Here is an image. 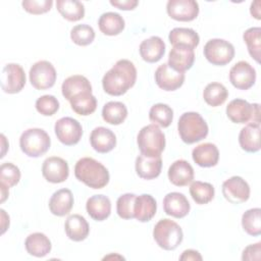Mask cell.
Wrapping results in <instances>:
<instances>
[{
    "instance_id": "74e56055",
    "label": "cell",
    "mask_w": 261,
    "mask_h": 261,
    "mask_svg": "<svg viewBox=\"0 0 261 261\" xmlns=\"http://www.w3.org/2000/svg\"><path fill=\"white\" fill-rule=\"evenodd\" d=\"M149 119L156 125L168 127L173 119V110L167 104H154L149 111Z\"/></svg>"
},
{
    "instance_id": "603a6c76",
    "label": "cell",
    "mask_w": 261,
    "mask_h": 261,
    "mask_svg": "<svg viewBox=\"0 0 261 261\" xmlns=\"http://www.w3.org/2000/svg\"><path fill=\"white\" fill-rule=\"evenodd\" d=\"M260 122H249L244 126L239 135L241 148L249 153L260 150Z\"/></svg>"
},
{
    "instance_id": "1f68e13d",
    "label": "cell",
    "mask_w": 261,
    "mask_h": 261,
    "mask_svg": "<svg viewBox=\"0 0 261 261\" xmlns=\"http://www.w3.org/2000/svg\"><path fill=\"white\" fill-rule=\"evenodd\" d=\"M98 25L104 35L116 36L123 31L125 22L119 13L109 11L100 15Z\"/></svg>"
},
{
    "instance_id": "681fc988",
    "label": "cell",
    "mask_w": 261,
    "mask_h": 261,
    "mask_svg": "<svg viewBox=\"0 0 261 261\" xmlns=\"http://www.w3.org/2000/svg\"><path fill=\"white\" fill-rule=\"evenodd\" d=\"M259 5H260V1L257 0L255 2H252L251 4V8H250V12L251 14L256 18V19H260V8H259Z\"/></svg>"
},
{
    "instance_id": "9c48e42d",
    "label": "cell",
    "mask_w": 261,
    "mask_h": 261,
    "mask_svg": "<svg viewBox=\"0 0 261 261\" xmlns=\"http://www.w3.org/2000/svg\"><path fill=\"white\" fill-rule=\"evenodd\" d=\"M29 75L31 85L36 90H47L54 86L57 73L51 62L40 60L32 65Z\"/></svg>"
},
{
    "instance_id": "44dd1931",
    "label": "cell",
    "mask_w": 261,
    "mask_h": 261,
    "mask_svg": "<svg viewBox=\"0 0 261 261\" xmlns=\"http://www.w3.org/2000/svg\"><path fill=\"white\" fill-rule=\"evenodd\" d=\"M135 168L137 174L144 179H153L159 176L162 168L161 156L150 157L146 155H139L136 159Z\"/></svg>"
},
{
    "instance_id": "d6986e66",
    "label": "cell",
    "mask_w": 261,
    "mask_h": 261,
    "mask_svg": "<svg viewBox=\"0 0 261 261\" xmlns=\"http://www.w3.org/2000/svg\"><path fill=\"white\" fill-rule=\"evenodd\" d=\"M92 148L98 153H108L116 146V137L114 133L104 126L95 127L90 135Z\"/></svg>"
},
{
    "instance_id": "8d00e7d4",
    "label": "cell",
    "mask_w": 261,
    "mask_h": 261,
    "mask_svg": "<svg viewBox=\"0 0 261 261\" xmlns=\"http://www.w3.org/2000/svg\"><path fill=\"white\" fill-rule=\"evenodd\" d=\"M190 194L192 199L199 205L208 204L214 198V187L209 182L200 180L192 181L190 186Z\"/></svg>"
},
{
    "instance_id": "ee69618b",
    "label": "cell",
    "mask_w": 261,
    "mask_h": 261,
    "mask_svg": "<svg viewBox=\"0 0 261 261\" xmlns=\"http://www.w3.org/2000/svg\"><path fill=\"white\" fill-rule=\"evenodd\" d=\"M37 111L44 116H51L59 109V102L53 95H43L36 101Z\"/></svg>"
},
{
    "instance_id": "8fae6325",
    "label": "cell",
    "mask_w": 261,
    "mask_h": 261,
    "mask_svg": "<svg viewBox=\"0 0 261 261\" xmlns=\"http://www.w3.org/2000/svg\"><path fill=\"white\" fill-rule=\"evenodd\" d=\"M25 85V73L17 63L6 64L1 73V88L7 94L20 92Z\"/></svg>"
},
{
    "instance_id": "2e32d148",
    "label": "cell",
    "mask_w": 261,
    "mask_h": 261,
    "mask_svg": "<svg viewBox=\"0 0 261 261\" xmlns=\"http://www.w3.org/2000/svg\"><path fill=\"white\" fill-rule=\"evenodd\" d=\"M154 77L160 89L170 92L175 91L182 86L185 82V72H178L172 69L167 63H163L157 67Z\"/></svg>"
},
{
    "instance_id": "60d3db41",
    "label": "cell",
    "mask_w": 261,
    "mask_h": 261,
    "mask_svg": "<svg viewBox=\"0 0 261 261\" xmlns=\"http://www.w3.org/2000/svg\"><path fill=\"white\" fill-rule=\"evenodd\" d=\"M70 39L79 46H88L95 39V31L89 24H76L70 31Z\"/></svg>"
},
{
    "instance_id": "f6af8a7d",
    "label": "cell",
    "mask_w": 261,
    "mask_h": 261,
    "mask_svg": "<svg viewBox=\"0 0 261 261\" xmlns=\"http://www.w3.org/2000/svg\"><path fill=\"white\" fill-rule=\"evenodd\" d=\"M23 9L31 14H43L48 12L53 5L52 0H23L21 2Z\"/></svg>"
},
{
    "instance_id": "ac0fdd59",
    "label": "cell",
    "mask_w": 261,
    "mask_h": 261,
    "mask_svg": "<svg viewBox=\"0 0 261 261\" xmlns=\"http://www.w3.org/2000/svg\"><path fill=\"white\" fill-rule=\"evenodd\" d=\"M195 61L194 50L186 46H173L168 54V65L178 71L185 72L190 69Z\"/></svg>"
},
{
    "instance_id": "bcb514c9",
    "label": "cell",
    "mask_w": 261,
    "mask_h": 261,
    "mask_svg": "<svg viewBox=\"0 0 261 261\" xmlns=\"http://www.w3.org/2000/svg\"><path fill=\"white\" fill-rule=\"evenodd\" d=\"M261 253V243L258 242L256 244L249 245L243 251L242 260H260Z\"/></svg>"
},
{
    "instance_id": "5b68a950",
    "label": "cell",
    "mask_w": 261,
    "mask_h": 261,
    "mask_svg": "<svg viewBox=\"0 0 261 261\" xmlns=\"http://www.w3.org/2000/svg\"><path fill=\"white\" fill-rule=\"evenodd\" d=\"M137 144L141 154L157 157L165 148V136L160 127L154 123L141 128L137 136Z\"/></svg>"
},
{
    "instance_id": "484cf974",
    "label": "cell",
    "mask_w": 261,
    "mask_h": 261,
    "mask_svg": "<svg viewBox=\"0 0 261 261\" xmlns=\"http://www.w3.org/2000/svg\"><path fill=\"white\" fill-rule=\"evenodd\" d=\"M73 202L71 191L68 189H60L54 192L49 200L50 212L56 216H64L72 209Z\"/></svg>"
},
{
    "instance_id": "e575fe53",
    "label": "cell",
    "mask_w": 261,
    "mask_h": 261,
    "mask_svg": "<svg viewBox=\"0 0 261 261\" xmlns=\"http://www.w3.org/2000/svg\"><path fill=\"white\" fill-rule=\"evenodd\" d=\"M71 109L79 115L87 116L95 112L97 108V99L92 93H83L73 97L70 101Z\"/></svg>"
},
{
    "instance_id": "30bf717a",
    "label": "cell",
    "mask_w": 261,
    "mask_h": 261,
    "mask_svg": "<svg viewBox=\"0 0 261 261\" xmlns=\"http://www.w3.org/2000/svg\"><path fill=\"white\" fill-rule=\"evenodd\" d=\"M54 130L57 139L65 146L76 145L83 136L81 123L72 117H62L55 122Z\"/></svg>"
},
{
    "instance_id": "d4e9b609",
    "label": "cell",
    "mask_w": 261,
    "mask_h": 261,
    "mask_svg": "<svg viewBox=\"0 0 261 261\" xmlns=\"http://www.w3.org/2000/svg\"><path fill=\"white\" fill-rule=\"evenodd\" d=\"M64 229L67 238L73 242H82L86 240L90 232L88 221L80 214L69 215L65 220Z\"/></svg>"
},
{
    "instance_id": "ba28073f",
    "label": "cell",
    "mask_w": 261,
    "mask_h": 261,
    "mask_svg": "<svg viewBox=\"0 0 261 261\" xmlns=\"http://www.w3.org/2000/svg\"><path fill=\"white\" fill-rule=\"evenodd\" d=\"M204 56L213 65H225L234 57V47L223 39H211L204 46Z\"/></svg>"
},
{
    "instance_id": "ffe728a7",
    "label": "cell",
    "mask_w": 261,
    "mask_h": 261,
    "mask_svg": "<svg viewBox=\"0 0 261 261\" xmlns=\"http://www.w3.org/2000/svg\"><path fill=\"white\" fill-rule=\"evenodd\" d=\"M168 178L176 187H185L194 179V168L184 159L174 161L168 168Z\"/></svg>"
},
{
    "instance_id": "836d02e7",
    "label": "cell",
    "mask_w": 261,
    "mask_h": 261,
    "mask_svg": "<svg viewBox=\"0 0 261 261\" xmlns=\"http://www.w3.org/2000/svg\"><path fill=\"white\" fill-rule=\"evenodd\" d=\"M56 7L63 18L77 21L85 16V6L77 0H57Z\"/></svg>"
},
{
    "instance_id": "b9f144b4",
    "label": "cell",
    "mask_w": 261,
    "mask_h": 261,
    "mask_svg": "<svg viewBox=\"0 0 261 261\" xmlns=\"http://www.w3.org/2000/svg\"><path fill=\"white\" fill-rule=\"evenodd\" d=\"M20 179L19 168L10 162L2 163L0 166V185L6 188H12L18 184Z\"/></svg>"
},
{
    "instance_id": "4fadbf2b",
    "label": "cell",
    "mask_w": 261,
    "mask_h": 261,
    "mask_svg": "<svg viewBox=\"0 0 261 261\" xmlns=\"http://www.w3.org/2000/svg\"><path fill=\"white\" fill-rule=\"evenodd\" d=\"M229 82L239 90H248L256 82V70L249 62L241 60L230 68Z\"/></svg>"
},
{
    "instance_id": "7c38bea8",
    "label": "cell",
    "mask_w": 261,
    "mask_h": 261,
    "mask_svg": "<svg viewBox=\"0 0 261 261\" xmlns=\"http://www.w3.org/2000/svg\"><path fill=\"white\" fill-rule=\"evenodd\" d=\"M222 195L231 204H241L250 198V187L241 176L234 175L223 181Z\"/></svg>"
},
{
    "instance_id": "e0dca14e",
    "label": "cell",
    "mask_w": 261,
    "mask_h": 261,
    "mask_svg": "<svg viewBox=\"0 0 261 261\" xmlns=\"http://www.w3.org/2000/svg\"><path fill=\"white\" fill-rule=\"evenodd\" d=\"M164 212L175 218H182L190 212L191 205L187 197L178 192L168 193L163 199Z\"/></svg>"
},
{
    "instance_id": "4dcf8cb0",
    "label": "cell",
    "mask_w": 261,
    "mask_h": 261,
    "mask_svg": "<svg viewBox=\"0 0 261 261\" xmlns=\"http://www.w3.org/2000/svg\"><path fill=\"white\" fill-rule=\"evenodd\" d=\"M169 42L172 46H186L195 49L200 43V37L196 31L190 28H174L169 32Z\"/></svg>"
},
{
    "instance_id": "d6a6232c",
    "label": "cell",
    "mask_w": 261,
    "mask_h": 261,
    "mask_svg": "<svg viewBox=\"0 0 261 261\" xmlns=\"http://www.w3.org/2000/svg\"><path fill=\"white\" fill-rule=\"evenodd\" d=\"M127 116V108L122 102L110 101L102 108V117L109 124H121Z\"/></svg>"
},
{
    "instance_id": "7a4b0ae2",
    "label": "cell",
    "mask_w": 261,
    "mask_h": 261,
    "mask_svg": "<svg viewBox=\"0 0 261 261\" xmlns=\"http://www.w3.org/2000/svg\"><path fill=\"white\" fill-rule=\"evenodd\" d=\"M75 177L92 189H102L109 182L108 169L91 157L81 158L74 166Z\"/></svg>"
},
{
    "instance_id": "7402d4cb",
    "label": "cell",
    "mask_w": 261,
    "mask_h": 261,
    "mask_svg": "<svg viewBox=\"0 0 261 261\" xmlns=\"http://www.w3.org/2000/svg\"><path fill=\"white\" fill-rule=\"evenodd\" d=\"M139 52L143 60L146 62H157L165 53V43L160 37L152 36L140 44Z\"/></svg>"
},
{
    "instance_id": "f546056e",
    "label": "cell",
    "mask_w": 261,
    "mask_h": 261,
    "mask_svg": "<svg viewBox=\"0 0 261 261\" xmlns=\"http://www.w3.org/2000/svg\"><path fill=\"white\" fill-rule=\"evenodd\" d=\"M24 247L30 255L41 258L50 253L52 245L49 238L43 232H34L27 237Z\"/></svg>"
},
{
    "instance_id": "9a60e30c",
    "label": "cell",
    "mask_w": 261,
    "mask_h": 261,
    "mask_svg": "<svg viewBox=\"0 0 261 261\" xmlns=\"http://www.w3.org/2000/svg\"><path fill=\"white\" fill-rule=\"evenodd\" d=\"M42 174L47 181L60 184L67 179L69 167L63 158L51 156L44 160L42 165Z\"/></svg>"
},
{
    "instance_id": "4316f807",
    "label": "cell",
    "mask_w": 261,
    "mask_h": 261,
    "mask_svg": "<svg viewBox=\"0 0 261 261\" xmlns=\"http://www.w3.org/2000/svg\"><path fill=\"white\" fill-rule=\"evenodd\" d=\"M61 92L63 97L70 101L73 97L83 93H92V86L86 76L74 74L63 81Z\"/></svg>"
},
{
    "instance_id": "f1b7e54d",
    "label": "cell",
    "mask_w": 261,
    "mask_h": 261,
    "mask_svg": "<svg viewBox=\"0 0 261 261\" xmlns=\"http://www.w3.org/2000/svg\"><path fill=\"white\" fill-rule=\"evenodd\" d=\"M157 204L153 196L149 194H142L137 196L135 201L134 215L140 222L150 221L156 214Z\"/></svg>"
},
{
    "instance_id": "6da1fadb",
    "label": "cell",
    "mask_w": 261,
    "mask_h": 261,
    "mask_svg": "<svg viewBox=\"0 0 261 261\" xmlns=\"http://www.w3.org/2000/svg\"><path fill=\"white\" fill-rule=\"evenodd\" d=\"M137 81V69L127 59L118 60L103 76L102 87L105 93L111 96L125 94Z\"/></svg>"
},
{
    "instance_id": "816d5d0a",
    "label": "cell",
    "mask_w": 261,
    "mask_h": 261,
    "mask_svg": "<svg viewBox=\"0 0 261 261\" xmlns=\"http://www.w3.org/2000/svg\"><path fill=\"white\" fill-rule=\"evenodd\" d=\"M0 188H1V203H3L8 197V188H6L3 185H0Z\"/></svg>"
},
{
    "instance_id": "277c9868",
    "label": "cell",
    "mask_w": 261,
    "mask_h": 261,
    "mask_svg": "<svg viewBox=\"0 0 261 261\" xmlns=\"http://www.w3.org/2000/svg\"><path fill=\"white\" fill-rule=\"evenodd\" d=\"M153 238L157 245L166 251L176 249L184 239L181 227L168 218L160 219L154 226Z\"/></svg>"
},
{
    "instance_id": "f35d334b",
    "label": "cell",
    "mask_w": 261,
    "mask_h": 261,
    "mask_svg": "<svg viewBox=\"0 0 261 261\" xmlns=\"http://www.w3.org/2000/svg\"><path fill=\"white\" fill-rule=\"evenodd\" d=\"M242 226L244 230L252 236L258 237L261 234V209L252 208L244 212L242 216Z\"/></svg>"
},
{
    "instance_id": "7dc6e473",
    "label": "cell",
    "mask_w": 261,
    "mask_h": 261,
    "mask_svg": "<svg viewBox=\"0 0 261 261\" xmlns=\"http://www.w3.org/2000/svg\"><path fill=\"white\" fill-rule=\"evenodd\" d=\"M110 4L121 10H133L139 2L137 0H110Z\"/></svg>"
},
{
    "instance_id": "8992f818",
    "label": "cell",
    "mask_w": 261,
    "mask_h": 261,
    "mask_svg": "<svg viewBox=\"0 0 261 261\" xmlns=\"http://www.w3.org/2000/svg\"><path fill=\"white\" fill-rule=\"evenodd\" d=\"M50 145V137L43 128H28L19 138V147L21 151L27 156L33 158L44 155L49 150Z\"/></svg>"
},
{
    "instance_id": "cb8c5ba5",
    "label": "cell",
    "mask_w": 261,
    "mask_h": 261,
    "mask_svg": "<svg viewBox=\"0 0 261 261\" xmlns=\"http://www.w3.org/2000/svg\"><path fill=\"white\" fill-rule=\"evenodd\" d=\"M192 157L197 165L201 167H212L218 163L219 151L215 144L203 143L193 149Z\"/></svg>"
},
{
    "instance_id": "c3c4849f",
    "label": "cell",
    "mask_w": 261,
    "mask_h": 261,
    "mask_svg": "<svg viewBox=\"0 0 261 261\" xmlns=\"http://www.w3.org/2000/svg\"><path fill=\"white\" fill-rule=\"evenodd\" d=\"M179 260H181V261H184V260H187V261H189V260H193V261L199 260V261H201L202 256L200 255V253L198 251L189 249V250H185L182 252V254L179 256Z\"/></svg>"
},
{
    "instance_id": "52a82bcc",
    "label": "cell",
    "mask_w": 261,
    "mask_h": 261,
    "mask_svg": "<svg viewBox=\"0 0 261 261\" xmlns=\"http://www.w3.org/2000/svg\"><path fill=\"white\" fill-rule=\"evenodd\" d=\"M226 115L234 123L260 122L259 104H250L244 99L231 100L226 106Z\"/></svg>"
},
{
    "instance_id": "ab89813d",
    "label": "cell",
    "mask_w": 261,
    "mask_h": 261,
    "mask_svg": "<svg viewBox=\"0 0 261 261\" xmlns=\"http://www.w3.org/2000/svg\"><path fill=\"white\" fill-rule=\"evenodd\" d=\"M243 39L247 44L249 54L257 61L260 62V49H261V29L259 27L248 29Z\"/></svg>"
},
{
    "instance_id": "3957f363",
    "label": "cell",
    "mask_w": 261,
    "mask_h": 261,
    "mask_svg": "<svg viewBox=\"0 0 261 261\" xmlns=\"http://www.w3.org/2000/svg\"><path fill=\"white\" fill-rule=\"evenodd\" d=\"M177 130L181 141L194 144L205 139L209 128L205 119L198 112H185L177 122Z\"/></svg>"
},
{
    "instance_id": "7bdbcfd3",
    "label": "cell",
    "mask_w": 261,
    "mask_h": 261,
    "mask_svg": "<svg viewBox=\"0 0 261 261\" xmlns=\"http://www.w3.org/2000/svg\"><path fill=\"white\" fill-rule=\"evenodd\" d=\"M137 195L132 193H126L121 195L116 201V212L118 216L122 219H133L135 218L134 215V208H135V201Z\"/></svg>"
},
{
    "instance_id": "5bb4252c",
    "label": "cell",
    "mask_w": 261,
    "mask_h": 261,
    "mask_svg": "<svg viewBox=\"0 0 261 261\" xmlns=\"http://www.w3.org/2000/svg\"><path fill=\"white\" fill-rule=\"evenodd\" d=\"M167 14L177 21H192L199 14V4L195 0H169Z\"/></svg>"
},
{
    "instance_id": "83f0119b",
    "label": "cell",
    "mask_w": 261,
    "mask_h": 261,
    "mask_svg": "<svg viewBox=\"0 0 261 261\" xmlns=\"http://www.w3.org/2000/svg\"><path fill=\"white\" fill-rule=\"evenodd\" d=\"M86 210L91 218L96 221L107 219L111 213V202L104 195H94L87 200Z\"/></svg>"
},
{
    "instance_id": "f907efd6",
    "label": "cell",
    "mask_w": 261,
    "mask_h": 261,
    "mask_svg": "<svg viewBox=\"0 0 261 261\" xmlns=\"http://www.w3.org/2000/svg\"><path fill=\"white\" fill-rule=\"evenodd\" d=\"M0 212H1V219H2V223H1L2 230H1V233L3 234L5 232V230L9 227V216L5 213V211L3 209H1Z\"/></svg>"
},
{
    "instance_id": "d590c367",
    "label": "cell",
    "mask_w": 261,
    "mask_h": 261,
    "mask_svg": "<svg viewBox=\"0 0 261 261\" xmlns=\"http://www.w3.org/2000/svg\"><path fill=\"white\" fill-rule=\"evenodd\" d=\"M228 97L227 89L220 83H210L203 91V98L205 102L212 107L222 105Z\"/></svg>"
}]
</instances>
